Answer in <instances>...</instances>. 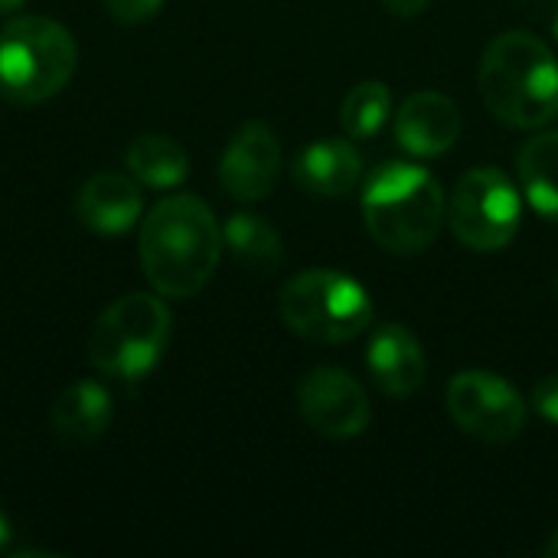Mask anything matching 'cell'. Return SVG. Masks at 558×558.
I'll use <instances>...</instances> for the list:
<instances>
[{
    "mask_svg": "<svg viewBox=\"0 0 558 558\" xmlns=\"http://www.w3.org/2000/svg\"><path fill=\"white\" fill-rule=\"evenodd\" d=\"M219 255L222 229L199 196L173 193L141 226V268L163 298H193L203 291Z\"/></svg>",
    "mask_w": 558,
    "mask_h": 558,
    "instance_id": "cell-1",
    "label": "cell"
},
{
    "mask_svg": "<svg viewBox=\"0 0 558 558\" xmlns=\"http://www.w3.org/2000/svg\"><path fill=\"white\" fill-rule=\"evenodd\" d=\"M477 85L490 114L510 128H546L558 114V59L526 29H507L490 39Z\"/></svg>",
    "mask_w": 558,
    "mask_h": 558,
    "instance_id": "cell-2",
    "label": "cell"
},
{
    "mask_svg": "<svg viewBox=\"0 0 558 558\" xmlns=\"http://www.w3.org/2000/svg\"><path fill=\"white\" fill-rule=\"evenodd\" d=\"M448 216L441 183L418 163L386 160L363 186V219L379 248L418 255L441 235Z\"/></svg>",
    "mask_w": 558,
    "mask_h": 558,
    "instance_id": "cell-3",
    "label": "cell"
},
{
    "mask_svg": "<svg viewBox=\"0 0 558 558\" xmlns=\"http://www.w3.org/2000/svg\"><path fill=\"white\" fill-rule=\"evenodd\" d=\"M78 65L72 33L49 16H16L0 29V95L39 105L62 92Z\"/></svg>",
    "mask_w": 558,
    "mask_h": 558,
    "instance_id": "cell-4",
    "label": "cell"
},
{
    "mask_svg": "<svg viewBox=\"0 0 558 558\" xmlns=\"http://www.w3.org/2000/svg\"><path fill=\"white\" fill-rule=\"evenodd\" d=\"M284 327L311 343H347L373 324L366 288L337 268H307L281 288Z\"/></svg>",
    "mask_w": 558,
    "mask_h": 558,
    "instance_id": "cell-5",
    "label": "cell"
},
{
    "mask_svg": "<svg viewBox=\"0 0 558 558\" xmlns=\"http://www.w3.org/2000/svg\"><path fill=\"white\" fill-rule=\"evenodd\" d=\"M170 343V311L154 294L118 298L92 327L88 360L114 379H144Z\"/></svg>",
    "mask_w": 558,
    "mask_h": 558,
    "instance_id": "cell-6",
    "label": "cell"
},
{
    "mask_svg": "<svg viewBox=\"0 0 558 558\" xmlns=\"http://www.w3.org/2000/svg\"><path fill=\"white\" fill-rule=\"evenodd\" d=\"M448 222L471 252L507 248L523 222L520 190L497 167L468 170L448 203Z\"/></svg>",
    "mask_w": 558,
    "mask_h": 558,
    "instance_id": "cell-7",
    "label": "cell"
},
{
    "mask_svg": "<svg viewBox=\"0 0 558 558\" xmlns=\"http://www.w3.org/2000/svg\"><path fill=\"white\" fill-rule=\"evenodd\" d=\"M445 405L464 435L487 445H507L526 425V399L487 369L458 373L445 389Z\"/></svg>",
    "mask_w": 558,
    "mask_h": 558,
    "instance_id": "cell-8",
    "label": "cell"
},
{
    "mask_svg": "<svg viewBox=\"0 0 558 558\" xmlns=\"http://www.w3.org/2000/svg\"><path fill=\"white\" fill-rule=\"evenodd\" d=\"M298 409L304 422L324 438H356L369 428L373 405L363 386L337 366H317L298 389Z\"/></svg>",
    "mask_w": 558,
    "mask_h": 558,
    "instance_id": "cell-9",
    "label": "cell"
},
{
    "mask_svg": "<svg viewBox=\"0 0 558 558\" xmlns=\"http://www.w3.org/2000/svg\"><path fill=\"white\" fill-rule=\"evenodd\" d=\"M281 173V144L275 131L262 121L242 124L222 150L219 183L232 199L255 203L265 199Z\"/></svg>",
    "mask_w": 558,
    "mask_h": 558,
    "instance_id": "cell-10",
    "label": "cell"
},
{
    "mask_svg": "<svg viewBox=\"0 0 558 558\" xmlns=\"http://www.w3.org/2000/svg\"><path fill=\"white\" fill-rule=\"evenodd\" d=\"M366 369L373 386L389 399H409L422 389L428 363L418 337L402 324H379L366 347Z\"/></svg>",
    "mask_w": 558,
    "mask_h": 558,
    "instance_id": "cell-11",
    "label": "cell"
},
{
    "mask_svg": "<svg viewBox=\"0 0 558 558\" xmlns=\"http://www.w3.org/2000/svg\"><path fill=\"white\" fill-rule=\"evenodd\" d=\"M461 137V108L441 92H415L396 111V141L412 157H441Z\"/></svg>",
    "mask_w": 558,
    "mask_h": 558,
    "instance_id": "cell-12",
    "label": "cell"
},
{
    "mask_svg": "<svg viewBox=\"0 0 558 558\" xmlns=\"http://www.w3.org/2000/svg\"><path fill=\"white\" fill-rule=\"evenodd\" d=\"M144 213L141 186L124 173H95L82 183L75 196V216L85 229L98 235H121L128 232Z\"/></svg>",
    "mask_w": 558,
    "mask_h": 558,
    "instance_id": "cell-13",
    "label": "cell"
},
{
    "mask_svg": "<svg viewBox=\"0 0 558 558\" xmlns=\"http://www.w3.org/2000/svg\"><path fill=\"white\" fill-rule=\"evenodd\" d=\"M291 173H294V183L307 196L333 199V196H343L356 186V180L363 177V157L350 141L324 137L294 157Z\"/></svg>",
    "mask_w": 558,
    "mask_h": 558,
    "instance_id": "cell-14",
    "label": "cell"
},
{
    "mask_svg": "<svg viewBox=\"0 0 558 558\" xmlns=\"http://www.w3.org/2000/svg\"><path fill=\"white\" fill-rule=\"evenodd\" d=\"M52 428L65 441H95L111 422V396L95 379H78L65 386L52 402Z\"/></svg>",
    "mask_w": 558,
    "mask_h": 558,
    "instance_id": "cell-15",
    "label": "cell"
},
{
    "mask_svg": "<svg viewBox=\"0 0 558 558\" xmlns=\"http://www.w3.org/2000/svg\"><path fill=\"white\" fill-rule=\"evenodd\" d=\"M517 170L526 203L558 226V131L530 137L517 157Z\"/></svg>",
    "mask_w": 558,
    "mask_h": 558,
    "instance_id": "cell-16",
    "label": "cell"
},
{
    "mask_svg": "<svg viewBox=\"0 0 558 558\" xmlns=\"http://www.w3.org/2000/svg\"><path fill=\"white\" fill-rule=\"evenodd\" d=\"M222 245L252 271L268 275L284 262V242L278 229L255 213H235L222 226Z\"/></svg>",
    "mask_w": 558,
    "mask_h": 558,
    "instance_id": "cell-17",
    "label": "cell"
},
{
    "mask_svg": "<svg viewBox=\"0 0 558 558\" xmlns=\"http://www.w3.org/2000/svg\"><path fill=\"white\" fill-rule=\"evenodd\" d=\"M128 173L147 186L157 190H173L186 180L190 173V157L180 147V141L167 137V134H141L128 154H124Z\"/></svg>",
    "mask_w": 558,
    "mask_h": 558,
    "instance_id": "cell-18",
    "label": "cell"
},
{
    "mask_svg": "<svg viewBox=\"0 0 558 558\" xmlns=\"http://www.w3.org/2000/svg\"><path fill=\"white\" fill-rule=\"evenodd\" d=\"M392 114V92L386 82H360L347 92L343 105H340V128L347 131V137L353 141H366L373 134L383 131V124Z\"/></svg>",
    "mask_w": 558,
    "mask_h": 558,
    "instance_id": "cell-19",
    "label": "cell"
},
{
    "mask_svg": "<svg viewBox=\"0 0 558 558\" xmlns=\"http://www.w3.org/2000/svg\"><path fill=\"white\" fill-rule=\"evenodd\" d=\"M105 7L121 23H141V20L154 16L163 7V0H105Z\"/></svg>",
    "mask_w": 558,
    "mask_h": 558,
    "instance_id": "cell-20",
    "label": "cell"
},
{
    "mask_svg": "<svg viewBox=\"0 0 558 558\" xmlns=\"http://www.w3.org/2000/svg\"><path fill=\"white\" fill-rule=\"evenodd\" d=\"M533 409L546 418L558 425V373L546 376L536 389H533Z\"/></svg>",
    "mask_w": 558,
    "mask_h": 558,
    "instance_id": "cell-21",
    "label": "cell"
},
{
    "mask_svg": "<svg viewBox=\"0 0 558 558\" xmlns=\"http://www.w3.org/2000/svg\"><path fill=\"white\" fill-rule=\"evenodd\" d=\"M432 0H383V7L396 16H418Z\"/></svg>",
    "mask_w": 558,
    "mask_h": 558,
    "instance_id": "cell-22",
    "label": "cell"
},
{
    "mask_svg": "<svg viewBox=\"0 0 558 558\" xmlns=\"http://www.w3.org/2000/svg\"><path fill=\"white\" fill-rule=\"evenodd\" d=\"M10 536H13V530H10V520H7V513L0 510V553L7 549V543H10Z\"/></svg>",
    "mask_w": 558,
    "mask_h": 558,
    "instance_id": "cell-23",
    "label": "cell"
},
{
    "mask_svg": "<svg viewBox=\"0 0 558 558\" xmlns=\"http://www.w3.org/2000/svg\"><path fill=\"white\" fill-rule=\"evenodd\" d=\"M23 3H26V0H0V16H10V13H16Z\"/></svg>",
    "mask_w": 558,
    "mask_h": 558,
    "instance_id": "cell-24",
    "label": "cell"
},
{
    "mask_svg": "<svg viewBox=\"0 0 558 558\" xmlns=\"http://www.w3.org/2000/svg\"><path fill=\"white\" fill-rule=\"evenodd\" d=\"M546 556L558 558V530L549 536V543H546Z\"/></svg>",
    "mask_w": 558,
    "mask_h": 558,
    "instance_id": "cell-25",
    "label": "cell"
},
{
    "mask_svg": "<svg viewBox=\"0 0 558 558\" xmlns=\"http://www.w3.org/2000/svg\"><path fill=\"white\" fill-rule=\"evenodd\" d=\"M553 29H556V36H558V16H556V23H553Z\"/></svg>",
    "mask_w": 558,
    "mask_h": 558,
    "instance_id": "cell-26",
    "label": "cell"
}]
</instances>
